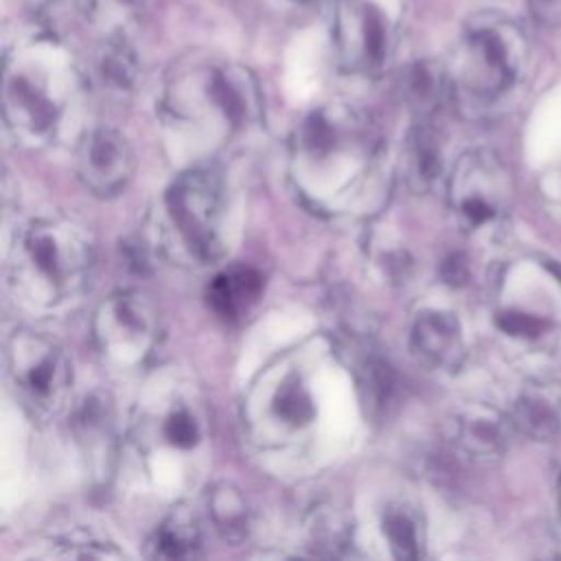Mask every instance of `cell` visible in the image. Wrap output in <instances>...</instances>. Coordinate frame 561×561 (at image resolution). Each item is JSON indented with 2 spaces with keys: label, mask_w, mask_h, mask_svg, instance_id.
Listing matches in <instances>:
<instances>
[{
  "label": "cell",
  "mask_w": 561,
  "mask_h": 561,
  "mask_svg": "<svg viewBox=\"0 0 561 561\" xmlns=\"http://www.w3.org/2000/svg\"><path fill=\"white\" fill-rule=\"evenodd\" d=\"M379 136L370 118L346 103L309 112L291 138V173L302 195L329 210H342L375 175Z\"/></svg>",
  "instance_id": "obj_1"
},
{
  "label": "cell",
  "mask_w": 561,
  "mask_h": 561,
  "mask_svg": "<svg viewBox=\"0 0 561 561\" xmlns=\"http://www.w3.org/2000/svg\"><path fill=\"white\" fill-rule=\"evenodd\" d=\"M70 53L46 33L20 37L4 53L2 112L15 138L44 145L57 138L79 96Z\"/></svg>",
  "instance_id": "obj_2"
},
{
  "label": "cell",
  "mask_w": 561,
  "mask_h": 561,
  "mask_svg": "<svg viewBox=\"0 0 561 561\" xmlns=\"http://www.w3.org/2000/svg\"><path fill=\"white\" fill-rule=\"evenodd\" d=\"M94 245L83 226L68 217L33 219L9 254V285L35 311H59L90 285Z\"/></svg>",
  "instance_id": "obj_3"
},
{
  "label": "cell",
  "mask_w": 561,
  "mask_h": 561,
  "mask_svg": "<svg viewBox=\"0 0 561 561\" xmlns=\"http://www.w3.org/2000/svg\"><path fill=\"white\" fill-rule=\"evenodd\" d=\"M162 105L173 125L224 142L261 118V90L254 75L237 61L193 57L171 70Z\"/></svg>",
  "instance_id": "obj_4"
},
{
  "label": "cell",
  "mask_w": 561,
  "mask_h": 561,
  "mask_svg": "<svg viewBox=\"0 0 561 561\" xmlns=\"http://www.w3.org/2000/svg\"><path fill=\"white\" fill-rule=\"evenodd\" d=\"M528 66V39L506 15L482 11L471 15L460 33L451 64L454 96L493 103L508 94Z\"/></svg>",
  "instance_id": "obj_5"
},
{
  "label": "cell",
  "mask_w": 561,
  "mask_h": 561,
  "mask_svg": "<svg viewBox=\"0 0 561 561\" xmlns=\"http://www.w3.org/2000/svg\"><path fill=\"white\" fill-rule=\"evenodd\" d=\"M320 414L311 373L294 357L265 368L245 399V423L259 445L287 447L307 438Z\"/></svg>",
  "instance_id": "obj_6"
},
{
  "label": "cell",
  "mask_w": 561,
  "mask_h": 561,
  "mask_svg": "<svg viewBox=\"0 0 561 561\" xmlns=\"http://www.w3.org/2000/svg\"><path fill=\"white\" fill-rule=\"evenodd\" d=\"M408 0H335L331 44L342 70L379 77L394 61Z\"/></svg>",
  "instance_id": "obj_7"
},
{
  "label": "cell",
  "mask_w": 561,
  "mask_h": 561,
  "mask_svg": "<svg viewBox=\"0 0 561 561\" xmlns=\"http://www.w3.org/2000/svg\"><path fill=\"white\" fill-rule=\"evenodd\" d=\"M173 241L197 263H213L226 252L228 199L221 178L210 169L180 173L162 199Z\"/></svg>",
  "instance_id": "obj_8"
},
{
  "label": "cell",
  "mask_w": 561,
  "mask_h": 561,
  "mask_svg": "<svg viewBox=\"0 0 561 561\" xmlns=\"http://www.w3.org/2000/svg\"><path fill=\"white\" fill-rule=\"evenodd\" d=\"M134 436L145 456L188 458L210 436L206 401L193 383L169 381L138 401Z\"/></svg>",
  "instance_id": "obj_9"
},
{
  "label": "cell",
  "mask_w": 561,
  "mask_h": 561,
  "mask_svg": "<svg viewBox=\"0 0 561 561\" xmlns=\"http://www.w3.org/2000/svg\"><path fill=\"white\" fill-rule=\"evenodd\" d=\"M511 199V173L497 153L471 149L456 160L447 180V204L462 232L495 234L508 217Z\"/></svg>",
  "instance_id": "obj_10"
},
{
  "label": "cell",
  "mask_w": 561,
  "mask_h": 561,
  "mask_svg": "<svg viewBox=\"0 0 561 561\" xmlns=\"http://www.w3.org/2000/svg\"><path fill=\"white\" fill-rule=\"evenodd\" d=\"M4 366L18 401L37 419L66 408L72 390V364L64 346L37 331H15L4 346Z\"/></svg>",
  "instance_id": "obj_11"
},
{
  "label": "cell",
  "mask_w": 561,
  "mask_h": 561,
  "mask_svg": "<svg viewBox=\"0 0 561 561\" xmlns=\"http://www.w3.org/2000/svg\"><path fill=\"white\" fill-rule=\"evenodd\" d=\"M92 337L99 355L118 370L145 366L160 342V313L142 289L112 291L94 311Z\"/></svg>",
  "instance_id": "obj_12"
},
{
  "label": "cell",
  "mask_w": 561,
  "mask_h": 561,
  "mask_svg": "<svg viewBox=\"0 0 561 561\" xmlns=\"http://www.w3.org/2000/svg\"><path fill=\"white\" fill-rule=\"evenodd\" d=\"M136 169L134 149L127 138L110 127H96L81 136L75 151L79 182L99 197L121 193Z\"/></svg>",
  "instance_id": "obj_13"
},
{
  "label": "cell",
  "mask_w": 561,
  "mask_h": 561,
  "mask_svg": "<svg viewBox=\"0 0 561 561\" xmlns=\"http://www.w3.org/2000/svg\"><path fill=\"white\" fill-rule=\"evenodd\" d=\"M410 351L430 370L454 373L465 362V337L456 313L423 309L410 327Z\"/></svg>",
  "instance_id": "obj_14"
},
{
  "label": "cell",
  "mask_w": 561,
  "mask_h": 561,
  "mask_svg": "<svg viewBox=\"0 0 561 561\" xmlns=\"http://www.w3.org/2000/svg\"><path fill=\"white\" fill-rule=\"evenodd\" d=\"M513 421L486 403H471L451 419L454 447L473 462L497 460L508 443Z\"/></svg>",
  "instance_id": "obj_15"
},
{
  "label": "cell",
  "mask_w": 561,
  "mask_h": 561,
  "mask_svg": "<svg viewBox=\"0 0 561 561\" xmlns=\"http://www.w3.org/2000/svg\"><path fill=\"white\" fill-rule=\"evenodd\" d=\"M72 430L92 471L94 473L107 471L110 458L114 456V445H116V427H114L110 399L101 392L90 394L79 405L72 421Z\"/></svg>",
  "instance_id": "obj_16"
},
{
  "label": "cell",
  "mask_w": 561,
  "mask_h": 561,
  "mask_svg": "<svg viewBox=\"0 0 561 561\" xmlns=\"http://www.w3.org/2000/svg\"><path fill=\"white\" fill-rule=\"evenodd\" d=\"M399 90L403 103L419 121H430L454 96L447 66L434 59H416L405 66Z\"/></svg>",
  "instance_id": "obj_17"
},
{
  "label": "cell",
  "mask_w": 561,
  "mask_h": 561,
  "mask_svg": "<svg viewBox=\"0 0 561 561\" xmlns=\"http://www.w3.org/2000/svg\"><path fill=\"white\" fill-rule=\"evenodd\" d=\"M401 167L408 186L414 193H427L443 173L440 134L430 121H419L403 140Z\"/></svg>",
  "instance_id": "obj_18"
},
{
  "label": "cell",
  "mask_w": 561,
  "mask_h": 561,
  "mask_svg": "<svg viewBox=\"0 0 561 561\" xmlns=\"http://www.w3.org/2000/svg\"><path fill=\"white\" fill-rule=\"evenodd\" d=\"M263 276L254 267L230 265L208 285L206 298L210 309L224 320H241L261 298Z\"/></svg>",
  "instance_id": "obj_19"
},
{
  "label": "cell",
  "mask_w": 561,
  "mask_h": 561,
  "mask_svg": "<svg viewBox=\"0 0 561 561\" xmlns=\"http://www.w3.org/2000/svg\"><path fill=\"white\" fill-rule=\"evenodd\" d=\"M202 552V530L186 504L173 506L147 539V554L164 561L195 559Z\"/></svg>",
  "instance_id": "obj_20"
},
{
  "label": "cell",
  "mask_w": 561,
  "mask_h": 561,
  "mask_svg": "<svg viewBox=\"0 0 561 561\" xmlns=\"http://www.w3.org/2000/svg\"><path fill=\"white\" fill-rule=\"evenodd\" d=\"M381 535L394 559L414 561L423 554L425 530L416 506L405 500H397L381 511Z\"/></svg>",
  "instance_id": "obj_21"
},
{
  "label": "cell",
  "mask_w": 561,
  "mask_h": 561,
  "mask_svg": "<svg viewBox=\"0 0 561 561\" xmlns=\"http://www.w3.org/2000/svg\"><path fill=\"white\" fill-rule=\"evenodd\" d=\"M559 397L552 390L535 383L526 388L511 412V421L517 430L535 440H550L557 436L561 425V410Z\"/></svg>",
  "instance_id": "obj_22"
},
{
  "label": "cell",
  "mask_w": 561,
  "mask_h": 561,
  "mask_svg": "<svg viewBox=\"0 0 561 561\" xmlns=\"http://www.w3.org/2000/svg\"><path fill=\"white\" fill-rule=\"evenodd\" d=\"M208 517L228 543H241L250 533V508L243 493L230 482H217L206 495Z\"/></svg>",
  "instance_id": "obj_23"
},
{
  "label": "cell",
  "mask_w": 561,
  "mask_h": 561,
  "mask_svg": "<svg viewBox=\"0 0 561 561\" xmlns=\"http://www.w3.org/2000/svg\"><path fill=\"white\" fill-rule=\"evenodd\" d=\"M138 57L123 35L107 37L96 50V75L101 83L116 94L129 92L138 81Z\"/></svg>",
  "instance_id": "obj_24"
},
{
  "label": "cell",
  "mask_w": 561,
  "mask_h": 561,
  "mask_svg": "<svg viewBox=\"0 0 561 561\" xmlns=\"http://www.w3.org/2000/svg\"><path fill=\"white\" fill-rule=\"evenodd\" d=\"M307 537L316 552L342 554L351 543V526L340 511L331 506H313L307 515Z\"/></svg>",
  "instance_id": "obj_25"
},
{
  "label": "cell",
  "mask_w": 561,
  "mask_h": 561,
  "mask_svg": "<svg viewBox=\"0 0 561 561\" xmlns=\"http://www.w3.org/2000/svg\"><path fill=\"white\" fill-rule=\"evenodd\" d=\"M359 368V390L364 394V403H368L373 412L383 410L394 388L390 366L379 357H366Z\"/></svg>",
  "instance_id": "obj_26"
},
{
  "label": "cell",
  "mask_w": 561,
  "mask_h": 561,
  "mask_svg": "<svg viewBox=\"0 0 561 561\" xmlns=\"http://www.w3.org/2000/svg\"><path fill=\"white\" fill-rule=\"evenodd\" d=\"M440 276L447 285L451 287H460L469 280V263L465 259V254H451L443 261V267H440Z\"/></svg>",
  "instance_id": "obj_27"
},
{
  "label": "cell",
  "mask_w": 561,
  "mask_h": 561,
  "mask_svg": "<svg viewBox=\"0 0 561 561\" xmlns=\"http://www.w3.org/2000/svg\"><path fill=\"white\" fill-rule=\"evenodd\" d=\"M533 15L543 24H557L561 20V0H528Z\"/></svg>",
  "instance_id": "obj_28"
},
{
  "label": "cell",
  "mask_w": 561,
  "mask_h": 561,
  "mask_svg": "<svg viewBox=\"0 0 561 561\" xmlns=\"http://www.w3.org/2000/svg\"><path fill=\"white\" fill-rule=\"evenodd\" d=\"M28 2H31L33 11H44V9H50L57 0H28Z\"/></svg>",
  "instance_id": "obj_29"
},
{
  "label": "cell",
  "mask_w": 561,
  "mask_h": 561,
  "mask_svg": "<svg viewBox=\"0 0 561 561\" xmlns=\"http://www.w3.org/2000/svg\"><path fill=\"white\" fill-rule=\"evenodd\" d=\"M559 504H561V478H559Z\"/></svg>",
  "instance_id": "obj_30"
},
{
  "label": "cell",
  "mask_w": 561,
  "mask_h": 561,
  "mask_svg": "<svg viewBox=\"0 0 561 561\" xmlns=\"http://www.w3.org/2000/svg\"><path fill=\"white\" fill-rule=\"evenodd\" d=\"M296 2H307V0H296Z\"/></svg>",
  "instance_id": "obj_31"
}]
</instances>
